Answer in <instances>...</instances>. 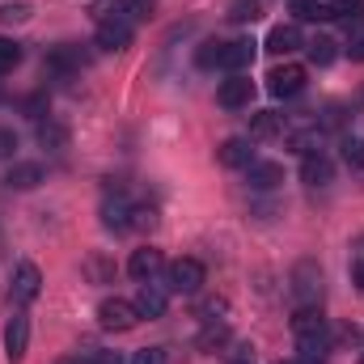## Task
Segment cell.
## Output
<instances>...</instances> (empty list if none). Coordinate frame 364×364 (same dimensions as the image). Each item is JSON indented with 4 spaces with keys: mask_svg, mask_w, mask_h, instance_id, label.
Here are the masks:
<instances>
[{
    "mask_svg": "<svg viewBox=\"0 0 364 364\" xmlns=\"http://www.w3.org/2000/svg\"><path fill=\"white\" fill-rule=\"evenodd\" d=\"M292 339H296V348H301L309 360H318V356L331 348V331H326V318H322L318 305H301V309L292 314Z\"/></svg>",
    "mask_w": 364,
    "mask_h": 364,
    "instance_id": "cell-1",
    "label": "cell"
},
{
    "mask_svg": "<svg viewBox=\"0 0 364 364\" xmlns=\"http://www.w3.org/2000/svg\"><path fill=\"white\" fill-rule=\"evenodd\" d=\"M140 322V309H136V301H123V296H106L102 305H97V326L102 331H132Z\"/></svg>",
    "mask_w": 364,
    "mask_h": 364,
    "instance_id": "cell-2",
    "label": "cell"
},
{
    "mask_svg": "<svg viewBox=\"0 0 364 364\" xmlns=\"http://www.w3.org/2000/svg\"><path fill=\"white\" fill-rule=\"evenodd\" d=\"M203 263L199 259H178V263H170V272H166V288L170 292H178V296H191V292H199L203 288Z\"/></svg>",
    "mask_w": 364,
    "mask_h": 364,
    "instance_id": "cell-3",
    "label": "cell"
},
{
    "mask_svg": "<svg viewBox=\"0 0 364 364\" xmlns=\"http://www.w3.org/2000/svg\"><path fill=\"white\" fill-rule=\"evenodd\" d=\"M301 90H305V68L301 64H279V68H272V77H267V93L272 97H296Z\"/></svg>",
    "mask_w": 364,
    "mask_h": 364,
    "instance_id": "cell-4",
    "label": "cell"
},
{
    "mask_svg": "<svg viewBox=\"0 0 364 364\" xmlns=\"http://www.w3.org/2000/svg\"><path fill=\"white\" fill-rule=\"evenodd\" d=\"M26 348H30V318L26 314H13L9 326H4V356H9V364L26 360Z\"/></svg>",
    "mask_w": 364,
    "mask_h": 364,
    "instance_id": "cell-5",
    "label": "cell"
},
{
    "mask_svg": "<svg viewBox=\"0 0 364 364\" xmlns=\"http://www.w3.org/2000/svg\"><path fill=\"white\" fill-rule=\"evenodd\" d=\"M38 288H43V272H38L34 263H17V267H13V284H9V292H13L17 305H30V301L38 296Z\"/></svg>",
    "mask_w": 364,
    "mask_h": 364,
    "instance_id": "cell-6",
    "label": "cell"
},
{
    "mask_svg": "<svg viewBox=\"0 0 364 364\" xmlns=\"http://www.w3.org/2000/svg\"><path fill=\"white\" fill-rule=\"evenodd\" d=\"M255 55H259V43H255V38H233V43H225V51H220V68H225V73H246V68L255 64Z\"/></svg>",
    "mask_w": 364,
    "mask_h": 364,
    "instance_id": "cell-7",
    "label": "cell"
},
{
    "mask_svg": "<svg viewBox=\"0 0 364 364\" xmlns=\"http://www.w3.org/2000/svg\"><path fill=\"white\" fill-rule=\"evenodd\" d=\"M166 305H170V288L157 284V279H144L140 292H136V309H140V318H161Z\"/></svg>",
    "mask_w": 364,
    "mask_h": 364,
    "instance_id": "cell-8",
    "label": "cell"
},
{
    "mask_svg": "<svg viewBox=\"0 0 364 364\" xmlns=\"http://www.w3.org/2000/svg\"><path fill=\"white\" fill-rule=\"evenodd\" d=\"M292 296L301 301V305H314L318 296H322V272L314 267V263H301L296 275H292Z\"/></svg>",
    "mask_w": 364,
    "mask_h": 364,
    "instance_id": "cell-9",
    "label": "cell"
},
{
    "mask_svg": "<svg viewBox=\"0 0 364 364\" xmlns=\"http://www.w3.org/2000/svg\"><path fill=\"white\" fill-rule=\"evenodd\" d=\"M220 106H229V110H237V106H250V97H255V81L250 77H242V73H233L229 81H220Z\"/></svg>",
    "mask_w": 364,
    "mask_h": 364,
    "instance_id": "cell-10",
    "label": "cell"
},
{
    "mask_svg": "<svg viewBox=\"0 0 364 364\" xmlns=\"http://www.w3.org/2000/svg\"><path fill=\"white\" fill-rule=\"evenodd\" d=\"M102 225L114 229V233H127V229H132V203H127L123 191H114V199L106 195V203H102Z\"/></svg>",
    "mask_w": 364,
    "mask_h": 364,
    "instance_id": "cell-11",
    "label": "cell"
},
{
    "mask_svg": "<svg viewBox=\"0 0 364 364\" xmlns=\"http://www.w3.org/2000/svg\"><path fill=\"white\" fill-rule=\"evenodd\" d=\"M127 43H132V21L127 17H114V21L97 26V47L102 51H123Z\"/></svg>",
    "mask_w": 364,
    "mask_h": 364,
    "instance_id": "cell-12",
    "label": "cell"
},
{
    "mask_svg": "<svg viewBox=\"0 0 364 364\" xmlns=\"http://www.w3.org/2000/svg\"><path fill=\"white\" fill-rule=\"evenodd\" d=\"M216 157H220L225 170H246V166L255 161V149H250L246 136H233V140H225V144L216 149Z\"/></svg>",
    "mask_w": 364,
    "mask_h": 364,
    "instance_id": "cell-13",
    "label": "cell"
},
{
    "mask_svg": "<svg viewBox=\"0 0 364 364\" xmlns=\"http://www.w3.org/2000/svg\"><path fill=\"white\" fill-rule=\"evenodd\" d=\"M166 267V259H161V250H153V246H140L132 259H127V272H132V279H153V275Z\"/></svg>",
    "mask_w": 364,
    "mask_h": 364,
    "instance_id": "cell-14",
    "label": "cell"
},
{
    "mask_svg": "<svg viewBox=\"0 0 364 364\" xmlns=\"http://www.w3.org/2000/svg\"><path fill=\"white\" fill-rule=\"evenodd\" d=\"M246 182H250V191H275L284 182V166H275V161H250L246 166Z\"/></svg>",
    "mask_w": 364,
    "mask_h": 364,
    "instance_id": "cell-15",
    "label": "cell"
},
{
    "mask_svg": "<svg viewBox=\"0 0 364 364\" xmlns=\"http://www.w3.org/2000/svg\"><path fill=\"white\" fill-rule=\"evenodd\" d=\"M331 178H335L331 157H326V153H305V161H301V182H309V186H326Z\"/></svg>",
    "mask_w": 364,
    "mask_h": 364,
    "instance_id": "cell-16",
    "label": "cell"
},
{
    "mask_svg": "<svg viewBox=\"0 0 364 364\" xmlns=\"http://www.w3.org/2000/svg\"><path fill=\"white\" fill-rule=\"evenodd\" d=\"M38 182H43V166H38V161H17V166L4 174V186H9V191H34Z\"/></svg>",
    "mask_w": 364,
    "mask_h": 364,
    "instance_id": "cell-17",
    "label": "cell"
},
{
    "mask_svg": "<svg viewBox=\"0 0 364 364\" xmlns=\"http://www.w3.org/2000/svg\"><path fill=\"white\" fill-rule=\"evenodd\" d=\"M263 47H267L272 55H292V51L301 47V30H296V26H275Z\"/></svg>",
    "mask_w": 364,
    "mask_h": 364,
    "instance_id": "cell-18",
    "label": "cell"
},
{
    "mask_svg": "<svg viewBox=\"0 0 364 364\" xmlns=\"http://www.w3.org/2000/svg\"><path fill=\"white\" fill-rule=\"evenodd\" d=\"M250 136H255V140L284 136V114H275V110H259V114L250 119Z\"/></svg>",
    "mask_w": 364,
    "mask_h": 364,
    "instance_id": "cell-19",
    "label": "cell"
},
{
    "mask_svg": "<svg viewBox=\"0 0 364 364\" xmlns=\"http://www.w3.org/2000/svg\"><path fill=\"white\" fill-rule=\"evenodd\" d=\"M47 64H51V68H60V73H77V68H85V51L68 43V47H55V51L47 55Z\"/></svg>",
    "mask_w": 364,
    "mask_h": 364,
    "instance_id": "cell-20",
    "label": "cell"
},
{
    "mask_svg": "<svg viewBox=\"0 0 364 364\" xmlns=\"http://www.w3.org/2000/svg\"><path fill=\"white\" fill-rule=\"evenodd\" d=\"M292 13H296L301 21H331V17H335V9H331L326 0H292Z\"/></svg>",
    "mask_w": 364,
    "mask_h": 364,
    "instance_id": "cell-21",
    "label": "cell"
},
{
    "mask_svg": "<svg viewBox=\"0 0 364 364\" xmlns=\"http://www.w3.org/2000/svg\"><path fill=\"white\" fill-rule=\"evenodd\" d=\"M233 26H250V21H259L263 17V4L259 0H229V13H225Z\"/></svg>",
    "mask_w": 364,
    "mask_h": 364,
    "instance_id": "cell-22",
    "label": "cell"
},
{
    "mask_svg": "<svg viewBox=\"0 0 364 364\" xmlns=\"http://www.w3.org/2000/svg\"><path fill=\"white\" fill-rule=\"evenodd\" d=\"M225 343H229V326H225V322H208L203 335H199V352H216V348H225Z\"/></svg>",
    "mask_w": 364,
    "mask_h": 364,
    "instance_id": "cell-23",
    "label": "cell"
},
{
    "mask_svg": "<svg viewBox=\"0 0 364 364\" xmlns=\"http://www.w3.org/2000/svg\"><path fill=\"white\" fill-rule=\"evenodd\" d=\"M305 47H309V60H314L318 68H326V64L335 60V47H339V43H335V38H326V34H318V38H314V43H305Z\"/></svg>",
    "mask_w": 364,
    "mask_h": 364,
    "instance_id": "cell-24",
    "label": "cell"
},
{
    "mask_svg": "<svg viewBox=\"0 0 364 364\" xmlns=\"http://www.w3.org/2000/svg\"><path fill=\"white\" fill-rule=\"evenodd\" d=\"M38 144H43V149H64V144H68V132L47 119V123H38Z\"/></svg>",
    "mask_w": 364,
    "mask_h": 364,
    "instance_id": "cell-25",
    "label": "cell"
},
{
    "mask_svg": "<svg viewBox=\"0 0 364 364\" xmlns=\"http://www.w3.org/2000/svg\"><path fill=\"white\" fill-rule=\"evenodd\" d=\"M30 13H34V9L21 4V0H17V4H0V26H21V21H30Z\"/></svg>",
    "mask_w": 364,
    "mask_h": 364,
    "instance_id": "cell-26",
    "label": "cell"
},
{
    "mask_svg": "<svg viewBox=\"0 0 364 364\" xmlns=\"http://www.w3.org/2000/svg\"><path fill=\"white\" fill-rule=\"evenodd\" d=\"M17 64H21V47H17L13 38H0V77L13 73Z\"/></svg>",
    "mask_w": 364,
    "mask_h": 364,
    "instance_id": "cell-27",
    "label": "cell"
},
{
    "mask_svg": "<svg viewBox=\"0 0 364 364\" xmlns=\"http://www.w3.org/2000/svg\"><path fill=\"white\" fill-rule=\"evenodd\" d=\"M220 51H225V43H203L195 51V64L199 68H220Z\"/></svg>",
    "mask_w": 364,
    "mask_h": 364,
    "instance_id": "cell-28",
    "label": "cell"
},
{
    "mask_svg": "<svg viewBox=\"0 0 364 364\" xmlns=\"http://www.w3.org/2000/svg\"><path fill=\"white\" fill-rule=\"evenodd\" d=\"M343 161H348L352 170H364V140H360V136L343 140Z\"/></svg>",
    "mask_w": 364,
    "mask_h": 364,
    "instance_id": "cell-29",
    "label": "cell"
},
{
    "mask_svg": "<svg viewBox=\"0 0 364 364\" xmlns=\"http://www.w3.org/2000/svg\"><path fill=\"white\" fill-rule=\"evenodd\" d=\"M153 225H157V212L144 203H132V229H153Z\"/></svg>",
    "mask_w": 364,
    "mask_h": 364,
    "instance_id": "cell-30",
    "label": "cell"
},
{
    "mask_svg": "<svg viewBox=\"0 0 364 364\" xmlns=\"http://www.w3.org/2000/svg\"><path fill=\"white\" fill-rule=\"evenodd\" d=\"M132 364H166V348H140Z\"/></svg>",
    "mask_w": 364,
    "mask_h": 364,
    "instance_id": "cell-31",
    "label": "cell"
},
{
    "mask_svg": "<svg viewBox=\"0 0 364 364\" xmlns=\"http://www.w3.org/2000/svg\"><path fill=\"white\" fill-rule=\"evenodd\" d=\"M127 17H132V21L153 17V0H127Z\"/></svg>",
    "mask_w": 364,
    "mask_h": 364,
    "instance_id": "cell-32",
    "label": "cell"
},
{
    "mask_svg": "<svg viewBox=\"0 0 364 364\" xmlns=\"http://www.w3.org/2000/svg\"><path fill=\"white\" fill-rule=\"evenodd\" d=\"M13 153H17V136H13V127H0V161Z\"/></svg>",
    "mask_w": 364,
    "mask_h": 364,
    "instance_id": "cell-33",
    "label": "cell"
},
{
    "mask_svg": "<svg viewBox=\"0 0 364 364\" xmlns=\"http://www.w3.org/2000/svg\"><path fill=\"white\" fill-rule=\"evenodd\" d=\"M331 9H335V17H339V13L360 17V13H364V0H331Z\"/></svg>",
    "mask_w": 364,
    "mask_h": 364,
    "instance_id": "cell-34",
    "label": "cell"
},
{
    "mask_svg": "<svg viewBox=\"0 0 364 364\" xmlns=\"http://www.w3.org/2000/svg\"><path fill=\"white\" fill-rule=\"evenodd\" d=\"M90 364H123V356L119 352H97V348H90Z\"/></svg>",
    "mask_w": 364,
    "mask_h": 364,
    "instance_id": "cell-35",
    "label": "cell"
},
{
    "mask_svg": "<svg viewBox=\"0 0 364 364\" xmlns=\"http://www.w3.org/2000/svg\"><path fill=\"white\" fill-rule=\"evenodd\" d=\"M348 55H352V60H360V64H364V30L356 34V38H352V47H348Z\"/></svg>",
    "mask_w": 364,
    "mask_h": 364,
    "instance_id": "cell-36",
    "label": "cell"
},
{
    "mask_svg": "<svg viewBox=\"0 0 364 364\" xmlns=\"http://www.w3.org/2000/svg\"><path fill=\"white\" fill-rule=\"evenodd\" d=\"M352 279L364 288V259H356V263H352Z\"/></svg>",
    "mask_w": 364,
    "mask_h": 364,
    "instance_id": "cell-37",
    "label": "cell"
},
{
    "mask_svg": "<svg viewBox=\"0 0 364 364\" xmlns=\"http://www.w3.org/2000/svg\"><path fill=\"white\" fill-rule=\"evenodd\" d=\"M233 364H255V356H237Z\"/></svg>",
    "mask_w": 364,
    "mask_h": 364,
    "instance_id": "cell-38",
    "label": "cell"
},
{
    "mask_svg": "<svg viewBox=\"0 0 364 364\" xmlns=\"http://www.w3.org/2000/svg\"><path fill=\"white\" fill-rule=\"evenodd\" d=\"M279 364H301V360H279Z\"/></svg>",
    "mask_w": 364,
    "mask_h": 364,
    "instance_id": "cell-39",
    "label": "cell"
},
{
    "mask_svg": "<svg viewBox=\"0 0 364 364\" xmlns=\"http://www.w3.org/2000/svg\"><path fill=\"white\" fill-rule=\"evenodd\" d=\"M360 364H364V356H360Z\"/></svg>",
    "mask_w": 364,
    "mask_h": 364,
    "instance_id": "cell-40",
    "label": "cell"
}]
</instances>
